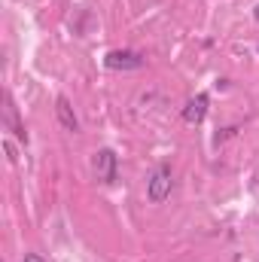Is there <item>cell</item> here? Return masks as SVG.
I'll return each mask as SVG.
<instances>
[{
    "instance_id": "1",
    "label": "cell",
    "mask_w": 259,
    "mask_h": 262,
    "mask_svg": "<svg viewBox=\"0 0 259 262\" xmlns=\"http://www.w3.org/2000/svg\"><path fill=\"white\" fill-rule=\"evenodd\" d=\"M171 189H174L171 168H168V165H156L153 174H149V180H146V198H149L153 204H162L165 198L171 195Z\"/></svg>"
},
{
    "instance_id": "2",
    "label": "cell",
    "mask_w": 259,
    "mask_h": 262,
    "mask_svg": "<svg viewBox=\"0 0 259 262\" xmlns=\"http://www.w3.org/2000/svg\"><path fill=\"white\" fill-rule=\"evenodd\" d=\"M92 168H95L98 183L110 186V183H116V174H119V156H116L110 146H104V149H98V152H95Z\"/></svg>"
},
{
    "instance_id": "3",
    "label": "cell",
    "mask_w": 259,
    "mask_h": 262,
    "mask_svg": "<svg viewBox=\"0 0 259 262\" xmlns=\"http://www.w3.org/2000/svg\"><path fill=\"white\" fill-rule=\"evenodd\" d=\"M143 64H146L143 55L134 52V49H110L104 55V67L107 70H140Z\"/></svg>"
},
{
    "instance_id": "4",
    "label": "cell",
    "mask_w": 259,
    "mask_h": 262,
    "mask_svg": "<svg viewBox=\"0 0 259 262\" xmlns=\"http://www.w3.org/2000/svg\"><path fill=\"white\" fill-rule=\"evenodd\" d=\"M207 107H210V98H207L204 92H198L195 98H189V101L183 104L180 116H183V122H189V125H201V122L207 119Z\"/></svg>"
},
{
    "instance_id": "5",
    "label": "cell",
    "mask_w": 259,
    "mask_h": 262,
    "mask_svg": "<svg viewBox=\"0 0 259 262\" xmlns=\"http://www.w3.org/2000/svg\"><path fill=\"white\" fill-rule=\"evenodd\" d=\"M55 116H58V125H61L67 134H76V131H79V119H76V113H73L67 95H58V98H55Z\"/></svg>"
},
{
    "instance_id": "6",
    "label": "cell",
    "mask_w": 259,
    "mask_h": 262,
    "mask_svg": "<svg viewBox=\"0 0 259 262\" xmlns=\"http://www.w3.org/2000/svg\"><path fill=\"white\" fill-rule=\"evenodd\" d=\"M3 101H6V107H3V125H6L9 131H15V137H18L21 143H28V131H25V125L18 122V113H15V104H12V98L6 95Z\"/></svg>"
},
{
    "instance_id": "7",
    "label": "cell",
    "mask_w": 259,
    "mask_h": 262,
    "mask_svg": "<svg viewBox=\"0 0 259 262\" xmlns=\"http://www.w3.org/2000/svg\"><path fill=\"white\" fill-rule=\"evenodd\" d=\"M21 262H43V256H37V253H25V259Z\"/></svg>"
},
{
    "instance_id": "8",
    "label": "cell",
    "mask_w": 259,
    "mask_h": 262,
    "mask_svg": "<svg viewBox=\"0 0 259 262\" xmlns=\"http://www.w3.org/2000/svg\"><path fill=\"white\" fill-rule=\"evenodd\" d=\"M253 18H256V21H259V3H256V9H253Z\"/></svg>"
}]
</instances>
